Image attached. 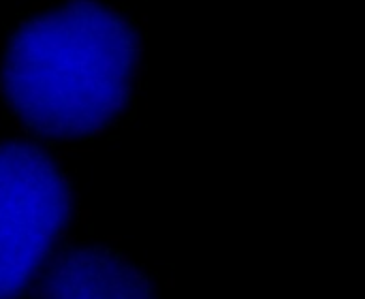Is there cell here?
Masks as SVG:
<instances>
[{"label":"cell","instance_id":"1","mask_svg":"<svg viewBox=\"0 0 365 299\" xmlns=\"http://www.w3.org/2000/svg\"><path fill=\"white\" fill-rule=\"evenodd\" d=\"M137 64L139 36L128 19L103 2L73 0L15 30L0 86L30 131L77 139L124 109Z\"/></svg>","mask_w":365,"mask_h":299},{"label":"cell","instance_id":"2","mask_svg":"<svg viewBox=\"0 0 365 299\" xmlns=\"http://www.w3.org/2000/svg\"><path fill=\"white\" fill-rule=\"evenodd\" d=\"M68 218L71 188L58 165L32 143H0V299L32 285Z\"/></svg>","mask_w":365,"mask_h":299},{"label":"cell","instance_id":"3","mask_svg":"<svg viewBox=\"0 0 365 299\" xmlns=\"http://www.w3.org/2000/svg\"><path fill=\"white\" fill-rule=\"evenodd\" d=\"M38 299H156L148 278L122 257L96 248H71L41 274Z\"/></svg>","mask_w":365,"mask_h":299}]
</instances>
